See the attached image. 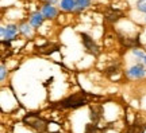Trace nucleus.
Wrapping results in <instances>:
<instances>
[{
	"mask_svg": "<svg viewBox=\"0 0 146 133\" xmlns=\"http://www.w3.org/2000/svg\"><path fill=\"white\" fill-rule=\"evenodd\" d=\"M85 133H103V130L98 128L96 124H89L85 128Z\"/></svg>",
	"mask_w": 146,
	"mask_h": 133,
	"instance_id": "f8f14e48",
	"label": "nucleus"
},
{
	"mask_svg": "<svg viewBox=\"0 0 146 133\" xmlns=\"http://www.w3.org/2000/svg\"><path fill=\"white\" fill-rule=\"evenodd\" d=\"M41 12H42V15H43V18H46V19H54L58 15V10L56 7H53L52 4H49V3L42 7Z\"/></svg>",
	"mask_w": 146,
	"mask_h": 133,
	"instance_id": "423d86ee",
	"label": "nucleus"
},
{
	"mask_svg": "<svg viewBox=\"0 0 146 133\" xmlns=\"http://www.w3.org/2000/svg\"><path fill=\"white\" fill-rule=\"evenodd\" d=\"M53 133H61V132H53Z\"/></svg>",
	"mask_w": 146,
	"mask_h": 133,
	"instance_id": "6ab92c4d",
	"label": "nucleus"
},
{
	"mask_svg": "<svg viewBox=\"0 0 146 133\" xmlns=\"http://www.w3.org/2000/svg\"><path fill=\"white\" fill-rule=\"evenodd\" d=\"M91 109V120L94 121V124H96L102 117V113H103V106L102 105H98V104H94L89 106Z\"/></svg>",
	"mask_w": 146,
	"mask_h": 133,
	"instance_id": "0eeeda50",
	"label": "nucleus"
},
{
	"mask_svg": "<svg viewBox=\"0 0 146 133\" xmlns=\"http://www.w3.org/2000/svg\"><path fill=\"white\" fill-rule=\"evenodd\" d=\"M133 54L137 55V56H139V58H142V59L145 58V54H143L141 50H138V48H133Z\"/></svg>",
	"mask_w": 146,
	"mask_h": 133,
	"instance_id": "2eb2a0df",
	"label": "nucleus"
},
{
	"mask_svg": "<svg viewBox=\"0 0 146 133\" xmlns=\"http://www.w3.org/2000/svg\"><path fill=\"white\" fill-rule=\"evenodd\" d=\"M19 31H21L23 35H31V24H29V23H23V24H21V27H19Z\"/></svg>",
	"mask_w": 146,
	"mask_h": 133,
	"instance_id": "9b49d317",
	"label": "nucleus"
},
{
	"mask_svg": "<svg viewBox=\"0 0 146 133\" xmlns=\"http://www.w3.org/2000/svg\"><path fill=\"white\" fill-rule=\"evenodd\" d=\"M145 20H146V18H145Z\"/></svg>",
	"mask_w": 146,
	"mask_h": 133,
	"instance_id": "aec40b11",
	"label": "nucleus"
},
{
	"mask_svg": "<svg viewBox=\"0 0 146 133\" xmlns=\"http://www.w3.org/2000/svg\"><path fill=\"white\" fill-rule=\"evenodd\" d=\"M76 4H77V8H76V10L81 11L91 4V0H76Z\"/></svg>",
	"mask_w": 146,
	"mask_h": 133,
	"instance_id": "ddd939ff",
	"label": "nucleus"
},
{
	"mask_svg": "<svg viewBox=\"0 0 146 133\" xmlns=\"http://www.w3.org/2000/svg\"><path fill=\"white\" fill-rule=\"evenodd\" d=\"M46 1H49V4H53V3H56L57 0H46Z\"/></svg>",
	"mask_w": 146,
	"mask_h": 133,
	"instance_id": "f3484780",
	"label": "nucleus"
},
{
	"mask_svg": "<svg viewBox=\"0 0 146 133\" xmlns=\"http://www.w3.org/2000/svg\"><path fill=\"white\" fill-rule=\"evenodd\" d=\"M89 98H98V97L96 96H91V94H88V93H85V92L74 93L72 96L64 98L62 101H60L57 106L62 107V109H77V107L88 104Z\"/></svg>",
	"mask_w": 146,
	"mask_h": 133,
	"instance_id": "f257e3e1",
	"label": "nucleus"
},
{
	"mask_svg": "<svg viewBox=\"0 0 146 133\" xmlns=\"http://www.w3.org/2000/svg\"><path fill=\"white\" fill-rule=\"evenodd\" d=\"M143 62H145V65H146V55H145V58H143Z\"/></svg>",
	"mask_w": 146,
	"mask_h": 133,
	"instance_id": "a211bd4d",
	"label": "nucleus"
},
{
	"mask_svg": "<svg viewBox=\"0 0 146 133\" xmlns=\"http://www.w3.org/2000/svg\"><path fill=\"white\" fill-rule=\"evenodd\" d=\"M127 77L131 78V79H139V78L145 77L146 74V70H145V66H142L141 63H138V65H134V66H131L127 71Z\"/></svg>",
	"mask_w": 146,
	"mask_h": 133,
	"instance_id": "20e7f679",
	"label": "nucleus"
},
{
	"mask_svg": "<svg viewBox=\"0 0 146 133\" xmlns=\"http://www.w3.org/2000/svg\"><path fill=\"white\" fill-rule=\"evenodd\" d=\"M80 36H81L83 45H84V47L87 48V51H88L89 54H92V55H98V54H99V47H98V45L94 42V39H92L88 34H85V32H81Z\"/></svg>",
	"mask_w": 146,
	"mask_h": 133,
	"instance_id": "7ed1b4c3",
	"label": "nucleus"
},
{
	"mask_svg": "<svg viewBox=\"0 0 146 133\" xmlns=\"http://www.w3.org/2000/svg\"><path fill=\"white\" fill-rule=\"evenodd\" d=\"M43 15H42V12H34V14H31V16H30V24H31L33 27H39L43 23Z\"/></svg>",
	"mask_w": 146,
	"mask_h": 133,
	"instance_id": "1a4fd4ad",
	"label": "nucleus"
},
{
	"mask_svg": "<svg viewBox=\"0 0 146 133\" xmlns=\"http://www.w3.org/2000/svg\"><path fill=\"white\" fill-rule=\"evenodd\" d=\"M123 16V14L120 12V11L118 10H112V8H110L107 12H106L104 15V19L107 22H110V23H115V22L118 20V19H120Z\"/></svg>",
	"mask_w": 146,
	"mask_h": 133,
	"instance_id": "6e6552de",
	"label": "nucleus"
},
{
	"mask_svg": "<svg viewBox=\"0 0 146 133\" xmlns=\"http://www.w3.org/2000/svg\"><path fill=\"white\" fill-rule=\"evenodd\" d=\"M135 7H137V10L138 11H141V12H145L146 14V0H138Z\"/></svg>",
	"mask_w": 146,
	"mask_h": 133,
	"instance_id": "4468645a",
	"label": "nucleus"
},
{
	"mask_svg": "<svg viewBox=\"0 0 146 133\" xmlns=\"http://www.w3.org/2000/svg\"><path fill=\"white\" fill-rule=\"evenodd\" d=\"M23 123L26 124L29 128H31L33 130H35V132H38V133L46 132L47 125H49L46 120H43L42 117H39L38 114H34V113H30V114L25 116Z\"/></svg>",
	"mask_w": 146,
	"mask_h": 133,
	"instance_id": "f03ea898",
	"label": "nucleus"
},
{
	"mask_svg": "<svg viewBox=\"0 0 146 133\" xmlns=\"http://www.w3.org/2000/svg\"><path fill=\"white\" fill-rule=\"evenodd\" d=\"M61 8L64 11H73L77 8V4H76V0H61Z\"/></svg>",
	"mask_w": 146,
	"mask_h": 133,
	"instance_id": "9d476101",
	"label": "nucleus"
},
{
	"mask_svg": "<svg viewBox=\"0 0 146 133\" xmlns=\"http://www.w3.org/2000/svg\"><path fill=\"white\" fill-rule=\"evenodd\" d=\"M4 78H5V66L1 65V67H0V79L3 81Z\"/></svg>",
	"mask_w": 146,
	"mask_h": 133,
	"instance_id": "dca6fc26",
	"label": "nucleus"
},
{
	"mask_svg": "<svg viewBox=\"0 0 146 133\" xmlns=\"http://www.w3.org/2000/svg\"><path fill=\"white\" fill-rule=\"evenodd\" d=\"M0 32H1L3 39L11 41V39H14L15 34L18 32V27L14 26V24H10V26H7V27H1V28H0Z\"/></svg>",
	"mask_w": 146,
	"mask_h": 133,
	"instance_id": "39448f33",
	"label": "nucleus"
}]
</instances>
